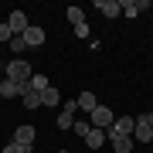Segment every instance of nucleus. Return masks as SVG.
<instances>
[{
	"instance_id": "15",
	"label": "nucleus",
	"mask_w": 153,
	"mask_h": 153,
	"mask_svg": "<svg viewBox=\"0 0 153 153\" xmlns=\"http://www.w3.org/2000/svg\"><path fill=\"white\" fill-rule=\"evenodd\" d=\"M24 105H27V109H41V92H24Z\"/></svg>"
},
{
	"instance_id": "7",
	"label": "nucleus",
	"mask_w": 153,
	"mask_h": 153,
	"mask_svg": "<svg viewBox=\"0 0 153 153\" xmlns=\"http://www.w3.org/2000/svg\"><path fill=\"white\" fill-rule=\"evenodd\" d=\"M95 7H99L105 17H119V14H123V0H95Z\"/></svg>"
},
{
	"instance_id": "6",
	"label": "nucleus",
	"mask_w": 153,
	"mask_h": 153,
	"mask_svg": "<svg viewBox=\"0 0 153 153\" xmlns=\"http://www.w3.org/2000/svg\"><path fill=\"white\" fill-rule=\"evenodd\" d=\"M143 10H150V0H123V14L126 17H136Z\"/></svg>"
},
{
	"instance_id": "18",
	"label": "nucleus",
	"mask_w": 153,
	"mask_h": 153,
	"mask_svg": "<svg viewBox=\"0 0 153 153\" xmlns=\"http://www.w3.org/2000/svg\"><path fill=\"white\" fill-rule=\"evenodd\" d=\"M7 44H10V51H14V55H21V51L27 48V44H24V38H10Z\"/></svg>"
},
{
	"instance_id": "8",
	"label": "nucleus",
	"mask_w": 153,
	"mask_h": 153,
	"mask_svg": "<svg viewBox=\"0 0 153 153\" xmlns=\"http://www.w3.org/2000/svg\"><path fill=\"white\" fill-rule=\"evenodd\" d=\"M41 105H48V109H55V105H61V92H58L55 85H48V88L41 92Z\"/></svg>"
},
{
	"instance_id": "17",
	"label": "nucleus",
	"mask_w": 153,
	"mask_h": 153,
	"mask_svg": "<svg viewBox=\"0 0 153 153\" xmlns=\"http://www.w3.org/2000/svg\"><path fill=\"white\" fill-rule=\"evenodd\" d=\"M65 14H68V21H71V27H75V24H82V21H85V14H82V7H68Z\"/></svg>"
},
{
	"instance_id": "12",
	"label": "nucleus",
	"mask_w": 153,
	"mask_h": 153,
	"mask_svg": "<svg viewBox=\"0 0 153 153\" xmlns=\"http://www.w3.org/2000/svg\"><path fill=\"white\" fill-rule=\"evenodd\" d=\"M85 143H88V150H99V146H105V129H88Z\"/></svg>"
},
{
	"instance_id": "11",
	"label": "nucleus",
	"mask_w": 153,
	"mask_h": 153,
	"mask_svg": "<svg viewBox=\"0 0 153 153\" xmlns=\"http://www.w3.org/2000/svg\"><path fill=\"white\" fill-rule=\"evenodd\" d=\"M75 102H78V109H82V112H92L95 105H99V99H95V92H78Z\"/></svg>"
},
{
	"instance_id": "4",
	"label": "nucleus",
	"mask_w": 153,
	"mask_h": 153,
	"mask_svg": "<svg viewBox=\"0 0 153 153\" xmlns=\"http://www.w3.org/2000/svg\"><path fill=\"white\" fill-rule=\"evenodd\" d=\"M24 92H27V85H17V82H10V78L0 82V95H4V99H17V95H24Z\"/></svg>"
},
{
	"instance_id": "20",
	"label": "nucleus",
	"mask_w": 153,
	"mask_h": 153,
	"mask_svg": "<svg viewBox=\"0 0 153 153\" xmlns=\"http://www.w3.org/2000/svg\"><path fill=\"white\" fill-rule=\"evenodd\" d=\"M75 38H88V21H82V24H75Z\"/></svg>"
},
{
	"instance_id": "1",
	"label": "nucleus",
	"mask_w": 153,
	"mask_h": 153,
	"mask_svg": "<svg viewBox=\"0 0 153 153\" xmlns=\"http://www.w3.org/2000/svg\"><path fill=\"white\" fill-rule=\"evenodd\" d=\"M31 65L24 58H14V61H7V78H10V82H17V85H27L31 82Z\"/></svg>"
},
{
	"instance_id": "10",
	"label": "nucleus",
	"mask_w": 153,
	"mask_h": 153,
	"mask_svg": "<svg viewBox=\"0 0 153 153\" xmlns=\"http://www.w3.org/2000/svg\"><path fill=\"white\" fill-rule=\"evenodd\" d=\"M14 143H21V146H31V143H34V126H17Z\"/></svg>"
},
{
	"instance_id": "22",
	"label": "nucleus",
	"mask_w": 153,
	"mask_h": 153,
	"mask_svg": "<svg viewBox=\"0 0 153 153\" xmlns=\"http://www.w3.org/2000/svg\"><path fill=\"white\" fill-rule=\"evenodd\" d=\"M140 123H143V126H150V129H153V112H143V116H140Z\"/></svg>"
},
{
	"instance_id": "5",
	"label": "nucleus",
	"mask_w": 153,
	"mask_h": 153,
	"mask_svg": "<svg viewBox=\"0 0 153 153\" xmlns=\"http://www.w3.org/2000/svg\"><path fill=\"white\" fill-rule=\"evenodd\" d=\"M21 38H24V44H27V48H41V44H44V31H41V27H34V24H31V27L24 31Z\"/></svg>"
},
{
	"instance_id": "3",
	"label": "nucleus",
	"mask_w": 153,
	"mask_h": 153,
	"mask_svg": "<svg viewBox=\"0 0 153 153\" xmlns=\"http://www.w3.org/2000/svg\"><path fill=\"white\" fill-rule=\"evenodd\" d=\"M7 27H10L14 38H21V34L31 27V24H27V14H24V10H10V17H7Z\"/></svg>"
},
{
	"instance_id": "13",
	"label": "nucleus",
	"mask_w": 153,
	"mask_h": 153,
	"mask_svg": "<svg viewBox=\"0 0 153 153\" xmlns=\"http://www.w3.org/2000/svg\"><path fill=\"white\" fill-rule=\"evenodd\" d=\"M153 140V129L150 126H143L140 119H136V129H133V143H150Z\"/></svg>"
},
{
	"instance_id": "14",
	"label": "nucleus",
	"mask_w": 153,
	"mask_h": 153,
	"mask_svg": "<svg viewBox=\"0 0 153 153\" xmlns=\"http://www.w3.org/2000/svg\"><path fill=\"white\" fill-rule=\"evenodd\" d=\"M48 85H51V82H48L44 75H31V82H27V88H31V92H44Z\"/></svg>"
},
{
	"instance_id": "19",
	"label": "nucleus",
	"mask_w": 153,
	"mask_h": 153,
	"mask_svg": "<svg viewBox=\"0 0 153 153\" xmlns=\"http://www.w3.org/2000/svg\"><path fill=\"white\" fill-rule=\"evenodd\" d=\"M27 150H31V146H21V143H7L0 153H27Z\"/></svg>"
},
{
	"instance_id": "23",
	"label": "nucleus",
	"mask_w": 153,
	"mask_h": 153,
	"mask_svg": "<svg viewBox=\"0 0 153 153\" xmlns=\"http://www.w3.org/2000/svg\"><path fill=\"white\" fill-rule=\"evenodd\" d=\"M61 153H68V150H61Z\"/></svg>"
},
{
	"instance_id": "9",
	"label": "nucleus",
	"mask_w": 153,
	"mask_h": 153,
	"mask_svg": "<svg viewBox=\"0 0 153 153\" xmlns=\"http://www.w3.org/2000/svg\"><path fill=\"white\" fill-rule=\"evenodd\" d=\"M105 140L112 143V150H116V153H129L133 146H136V143H133V136H105Z\"/></svg>"
},
{
	"instance_id": "2",
	"label": "nucleus",
	"mask_w": 153,
	"mask_h": 153,
	"mask_svg": "<svg viewBox=\"0 0 153 153\" xmlns=\"http://www.w3.org/2000/svg\"><path fill=\"white\" fill-rule=\"evenodd\" d=\"M88 123H92V129H109V126L116 123V116L109 105H95L92 112H88Z\"/></svg>"
},
{
	"instance_id": "21",
	"label": "nucleus",
	"mask_w": 153,
	"mask_h": 153,
	"mask_svg": "<svg viewBox=\"0 0 153 153\" xmlns=\"http://www.w3.org/2000/svg\"><path fill=\"white\" fill-rule=\"evenodd\" d=\"M10 38H14V34H10V27H7V21H4V24H0V41H10Z\"/></svg>"
},
{
	"instance_id": "16",
	"label": "nucleus",
	"mask_w": 153,
	"mask_h": 153,
	"mask_svg": "<svg viewBox=\"0 0 153 153\" xmlns=\"http://www.w3.org/2000/svg\"><path fill=\"white\" fill-rule=\"evenodd\" d=\"M71 129H75L78 136L85 140V136H88V129H92V123H88V119H75V123H71Z\"/></svg>"
}]
</instances>
